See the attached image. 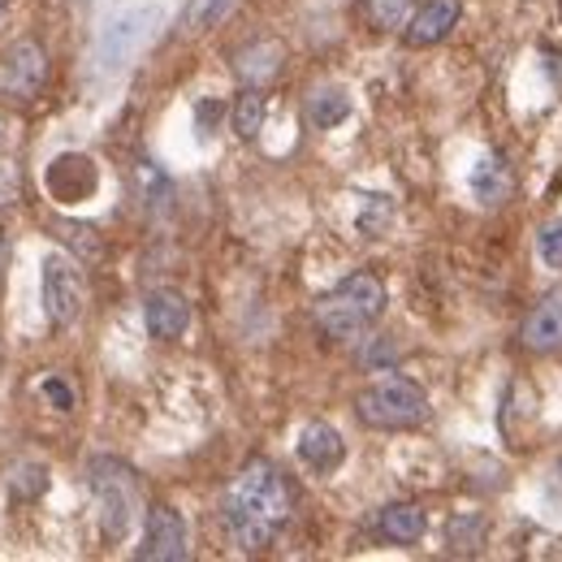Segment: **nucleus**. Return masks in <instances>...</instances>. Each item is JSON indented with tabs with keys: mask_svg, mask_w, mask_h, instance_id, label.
I'll list each match as a JSON object with an SVG mask.
<instances>
[{
	"mask_svg": "<svg viewBox=\"0 0 562 562\" xmlns=\"http://www.w3.org/2000/svg\"><path fill=\"white\" fill-rule=\"evenodd\" d=\"M290 506H294V497H290L285 476H281L273 463L256 459L225 490L221 519H225L234 546H243L247 554H256V550H269L278 541V532L290 524Z\"/></svg>",
	"mask_w": 562,
	"mask_h": 562,
	"instance_id": "1",
	"label": "nucleus"
},
{
	"mask_svg": "<svg viewBox=\"0 0 562 562\" xmlns=\"http://www.w3.org/2000/svg\"><path fill=\"white\" fill-rule=\"evenodd\" d=\"M385 312V285L372 273H355L342 285H334L321 303H316V329L334 342H355L363 338Z\"/></svg>",
	"mask_w": 562,
	"mask_h": 562,
	"instance_id": "2",
	"label": "nucleus"
},
{
	"mask_svg": "<svg viewBox=\"0 0 562 562\" xmlns=\"http://www.w3.org/2000/svg\"><path fill=\"white\" fill-rule=\"evenodd\" d=\"M355 416L368 428H416L428 416V394L407 376H385L355 398Z\"/></svg>",
	"mask_w": 562,
	"mask_h": 562,
	"instance_id": "3",
	"label": "nucleus"
},
{
	"mask_svg": "<svg viewBox=\"0 0 562 562\" xmlns=\"http://www.w3.org/2000/svg\"><path fill=\"white\" fill-rule=\"evenodd\" d=\"M91 490L100 497V515H104V537L122 541L131 519H135V502H139V490H135V476L131 468H122L117 459H95L91 463Z\"/></svg>",
	"mask_w": 562,
	"mask_h": 562,
	"instance_id": "4",
	"label": "nucleus"
},
{
	"mask_svg": "<svg viewBox=\"0 0 562 562\" xmlns=\"http://www.w3.org/2000/svg\"><path fill=\"white\" fill-rule=\"evenodd\" d=\"M44 312L53 325H74L82 312V273L70 256H48L44 260Z\"/></svg>",
	"mask_w": 562,
	"mask_h": 562,
	"instance_id": "5",
	"label": "nucleus"
},
{
	"mask_svg": "<svg viewBox=\"0 0 562 562\" xmlns=\"http://www.w3.org/2000/svg\"><path fill=\"white\" fill-rule=\"evenodd\" d=\"M187 550V524L173 506H151L147 510V528H143L139 559L147 562H182Z\"/></svg>",
	"mask_w": 562,
	"mask_h": 562,
	"instance_id": "6",
	"label": "nucleus"
},
{
	"mask_svg": "<svg viewBox=\"0 0 562 562\" xmlns=\"http://www.w3.org/2000/svg\"><path fill=\"white\" fill-rule=\"evenodd\" d=\"M44 78H48V53H44L40 44L22 40V44L9 48V57H4V87H9L13 95L31 100V95L44 87Z\"/></svg>",
	"mask_w": 562,
	"mask_h": 562,
	"instance_id": "7",
	"label": "nucleus"
},
{
	"mask_svg": "<svg viewBox=\"0 0 562 562\" xmlns=\"http://www.w3.org/2000/svg\"><path fill=\"white\" fill-rule=\"evenodd\" d=\"M299 459H303L316 476H329V472H338V468L347 463V441H342V432L329 428V424H307V428L299 432Z\"/></svg>",
	"mask_w": 562,
	"mask_h": 562,
	"instance_id": "8",
	"label": "nucleus"
},
{
	"mask_svg": "<svg viewBox=\"0 0 562 562\" xmlns=\"http://www.w3.org/2000/svg\"><path fill=\"white\" fill-rule=\"evenodd\" d=\"M143 316H147V334H151V338L173 342V338H182L187 325H191V303H187L178 290H151Z\"/></svg>",
	"mask_w": 562,
	"mask_h": 562,
	"instance_id": "9",
	"label": "nucleus"
},
{
	"mask_svg": "<svg viewBox=\"0 0 562 562\" xmlns=\"http://www.w3.org/2000/svg\"><path fill=\"white\" fill-rule=\"evenodd\" d=\"M519 338H524V347H528V351H537V355L562 351V290L546 294V299L528 312V321H524Z\"/></svg>",
	"mask_w": 562,
	"mask_h": 562,
	"instance_id": "10",
	"label": "nucleus"
},
{
	"mask_svg": "<svg viewBox=\"0 0 562 562\" xmlns=\"http://www.w3.org/2000/svg\"><path fill=\"white\" fill-rule=\"evenodd\" d=\"M143 22H147V13H126V18H117V22H109V31L100 35V44H95V61H100V70H117V66H126L131 61V53H135V44L143 40Z\"/></svg>",
	"mask_w": 562,
	"mask_h": 562,
	"instance_id": "11",
	"label": "nucleus"
},
{
	"mask_svg": "<svg viewBox=\"0 0 562 562\" xmlns=\"http://www.w3.org/2000/svg\"><path fill=\"white\" fill-rule=\"evenodd\" d=\"M459 0H428L420 13L407 22V44L412 48H428V44H441L450 31H454V22H459Z\"/></svg>",
	"mask_w": 562,
	"mask_h": 562,
	"instance_id": "12",
	"label": "nucleus"
},
{
	"mask_svg": "<svg viewBox=\"0 0 562 562\" xmlns=\"http://www.w3.org/2000/svg\"><path fill=\"white\" fill-rule=\"evenodd\" d=\"M424 528H428V519H424V510L416 502H394V506H385L376 515V532L390 546H416L424 537Z\"/></svg>",
	"mask_w": 562,
	"mask_h": 562,
	"instance_id": "13",
	"label": "nucleus"
},
{
	"mask_svg": "<svg viewBox=\"0 0 562 562\" xmlns=\"http://www.w3.org/2000/svg\"><path fill=\"white\" fill-rule=\"evenodd\" d=\"M472 195L481 204H502L510 195V165L502 156H481L476 169H472Z\"/></svg>",
	"mask_w": 562,
	"mask_h": 562,
	"instance_id": "14",
	"label": "nucleus"
},
{
	"mask_svg": "<svg viewBox=\"0 0 562 562\" xmlns=\"http://www.w3.org/2000/svg\"><path fill=\"white\" fill-rule=\"evenodd\" d=\"M347 113H351V95L342 87H321L307 95V122L316 131H334L338 122H347Z\"/></svg>",
	"mask_w": 562,
	"mask_h": 562,
	"instance_id": "15",
	"label": "nucleus"
},
{
	"mask_svg": "<svg viewBox=\"0 0 562 562\" xmlns=\"http://www.w3.org/2000/svg\"><path fill=\"white\" fill-rule=\"evenodd\" d=\"M234 70H238V78H243L247 87H265V82L281 70V48L278 44H251V48L238 53Z\"/></svg>",
	"mask_w": 562,
	"mask_h": 562,
	"instance_id": "16",
	"label": "nucleus"
},
{
	"mask_svg": "<svg viewBox=\"0 0 562 562\" xmlns=\"http://www.w3.org/2000/svg\"><path fill=\"white\" fill-rule=\"evenodd\" d=\"M260 126H265V95H260V87H247L238 95V104H234V131L243 139H256Z\"/></svg>",
	"mask_w": 562,
	"mask_h": 562,
	"instance_id": "17",
	"label": "nucleus"
},
{
	"mask_svg": "<svg viewBox=\"0 0 562 562\" xmlns=\"http://www.w3.org/2000/svg\"><path fill=\"white\" fill-rule=\"evenodd\" d=\"M407 9H412V0H359V13H363L376 31L403 26V22H407Z\"/></svg>",
	"mask_w": 562,
	"mask_h": 562,
	"instance_id": "18",
	"label": "nucleus"
},
{
	"mask_svg": "<svg viewBox=\"0 0 562 562\" xmlns=\"http://www.w3.org/2000/svg\"><path fill=\"white\" fill-rule=\"evenodd\" d=\"M481 532H485L481 515H459V519H450V546L463 550V554H472V550L481 546Z\"/></svg>",
	"mask_w": 562,
	"mask_h": 562,
	"instance_id": "19",
	"label": "nucleus"
},
{
	"mask_svg": "<svg viewBox=\"0 0 562 562\" xmlns=\"http://www.w3.org/2000/svg\"><path fill=\"white\" fill-rule=\"evenodd\" d=\"M537 251H541V260H546L550 269H562V221L541 225V234H537Z\"/></svg>",
	"mask_w": 562,
	"mask_h": 562,
	"instance_id": "20",
	"label": "nucleus"
},
{
	"mask_svg": "<svg viewBox=\"0 0 562 562\" xmlns=\"http://www.w3.org/2000/svg\"><path fill=\"white\" fill-rule=\"evenodd\" d=\"M390 212H394V209H390V200H385V195H372V200L363 204V212H359V229L376 238V234L385 229V221H390Z\"/></svg>",
	"mask_w": 562,
	"mask_h": 562,
	"instance_id": "21",
	"label": "nucleus"
},
{
	"mask_svg": "<svg viewBox=\"0 0 562 562\" xmlns=\"http://www.w3.org/2000/svg\"><path fill=\"white\" fill-rule=\"evenodd\" d=\"M225 9H229V0H195L191 13H187V26H191V31H209Z\"/></svg>",
	"mask_w": 562,
	"mask_h": 562,
	"instance_id": "22",
	"label": "nucleus"
},
{
	"mask_svg": "<svg viewBox=\"0 0 562 562\" xmlns=\"http://www.w3.org/2000/svg\"><path fill=\"white\" fill-rule=\"evenodd\" d=\"M44 394L57 403V412H74V390L66 385V381H57V376H48L44 381Z\"/></svg>",
	"mask_w": 562,
	"mask_h": 562,
	"instance_id": "23",
	"label": "nucleus"
},
{
	"mask_svg": "<svg viewBox=\"0 0 562 562\" xmlns=\"http://www.w3.org/2000/svg\"><path fill=\"white\" fill-rule=\"evenodd\" d=\"M22 476H26V481H22V493H26V497H35V493H40L44 485H48V476H44L40 468H26Z\"/></svg>",
	"mask_w": 562,
	"mask_h": 562,
	"instance_id": "24",
	"label": "nucleus"
},
{
	"mask_svg": "<svg viewBox=\"0 0 562 562\" xmlns=\"http://www.w3.org/2000/svg\"><path fill=\"white\" fill-rule=\"evenodd\" d=\"M9 191H13V169L0 165V200H9Z\"/></svg>",
	"mask_w": 562,
	"mask_h": 562,
	"instance_id": "25",
	"label": "nucleus"
},
{
	"mask_svg": "<svg viewBox=\"0 0 562 562\" xmlns=\"http://www.w3.org/2000/svg\"><path fill=\"white\" fill-rule=\"evenodd\" d=\"M4 4H9V0H0V13H4Z\"/></svg>",
	"mask_w": 562,
	"mask_h": 562,
	"instance_id": "26",
	"label": "nucleus"
}]
</instances>
